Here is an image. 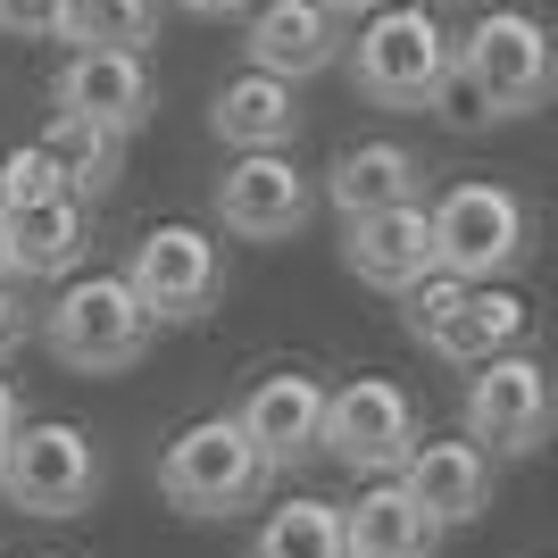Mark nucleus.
<instances>
[{
	"label": "nucleus",
	"instance_id": "f257e3e1",
	"mask_svg": "<svg viewBox=\"0 0 558 558\" xmlns=\"http://www.w3.org/2000/svg\"><path fill=\"white\" fill-rule=\"evenodd\" d=\"M267 484H276V459L258 450V434L242 417L184 425L159 459V492H167V509H184V517H233V509H251Z\"/></svg>",
	"mask_w": 558,
	"mask_h": 558
},
{
	"label": "nucleus",
	"instance_id": "f03ea898",
	"mask_svg": "<svg viewBox=\"0 0 558 558\" xmlns=\"http://www.w3.org/2000/svg\"><path fill=\"white\" fill-rule=\"evenodd\" d=\"M150 301L134 292V276H84L68 283L59 301L43 308V342L59 367L75 375H117V367H134L142 350H150Z\"/></svg>",
	"mask_w": 558,
	"mask_h": 558
},
{
	"label": "nucleus",
	"instance_id": "7ed1b4c3",
	"mask_svg": "<svg viewBox=\"0 0 558 558\" xmlns=\"http://www.w3.org/2000/svg\"><path fill=\"white\" fill-rule=\"evenodd\" d=\"M450 59H459V50H450L434 0H392V9L367 17V34L350 50V75H359V93H367L375 109H425Z\"/></svg>",
	"mask_w": 558,
	"mask_h": 558
},
{
	"label": "nucleus",
	"instance_id": "20e7f679",
	"mask_svg": "<svg viewBox=\"0 0 558 558\" xmlns=\"http://www.w3.org/2000/svg\"><path fill=\"white\" fill-rule=\"evenodd\" d=\"M409 333H417L434 359H450V367H484V359H500V350H517V333H525V301L517 292H500V283H475V276H425L417 292H409Z\"/></svg>",
	"mask_w": 558,
	"mask_h": 558
},
{
	"label": "nucleus",
	"instance_id": "39448f33",
	"mask_svg": "<svg viewBox=\"0 0 558 558\" xmlns=\"http://www.w3.org/2000/svg\"><path fill=\"white\" fill-rule=\"evenodd\" d=\"M0 492H9V509L25 517H84L100 492V450L84 425L68 417H34L17 425V442L0 459Z\"/></svg>",
	"mask_w": 558,
	"mask_h": 558
},
{
	"label": "nucleus",
	"instance_id": "423d86ee",
	"mask_svg": "<svg viewBox=\"0 0 558 558\" xmlns=\"http://www.w3.org/2000/svg\"><path fill=\"white\" fill-rule=\"evenodd\" d=\"M466 434L492 450V459H525V450L550 442L558 425V384L542 359H525V350H500V359H484L475 367V384H466Z\"/></svg>",
	"mask_w": 558,
	"mask_h": 558
},
{
	"label": "nucleus",
	"instance_id": "0eeeda50",
	"mask_svg": "<svg viewBox=\"0 0 558 558\" xmlns=\"http://www.w3.org/2000/svg\"><path fill=\"white\" fill-rule=\"evenodd\" d=\"M434 233H442L450 276L492 283L534 251V209H525V192H509V184H450L442 201H434Z\"/></svg>",
	"mask_w": 558,
	"mask_h": 558
},
{
	"label": "nucleus",
	"instance_id": "6e6552de",
	"mask_svg": "<svg viewBox=\"0 0 558 558\" xmlns=\"http://www.w3.org/2000/svg\"><path fill=\"white\" fill-rule=\"evenodd\" d=\"M417 400L400 392L392 375H350V384H333L326 400V450L350 466V475H392V466H409V450H417Z\"/></svg>",
	"mask_w": 558,
	"mask_h": 558
},
{
	"label": "nucleus",
	"instance_id": "1a4fd4ad",
	"mask_svg": "<svg viewBox=\"0 0 558 558\" xmlns=\"http://www.w3.org/2000/svg\"><path fill=\"white\" fill-rule=\"evenodd\" d=\"M459 59L492 84L500 117H534L558 93V34L542 17H525V9H484L475 34L459 43Z\"/></svg>",
	"mask_w": 558,
	"mask_h": 558
},
{
	"label": "nucleus",
	"instance_id": "9d476101",
	"mask_svg": "<svg viewBox=\"0 0 558 558\" xmlns=\"http://www.w3.org/2000/svg\"><path fill=\"white\" fill-rule=\"evenodd\" d=\"M134 292L150 301V317L159 326H192V317H209L217 283H226V258H217V242L201 226H150L134 242Z\"/></svg>",
	"mask_w": 558,
	"mask_h": 558
},
{
	"label": "nucleus",
	"instance_id": "9b49d317",
	"mask_svg": "<svg viewBox=\"0 0 558 558\" xmlns=\"http://www.w3.org/2000/svg\"><path fill=\"white\" fill-rule=\"evenodd\" d=\"M342 258H350V276H359V283L409 301L425 276H442V233H434V209H425V201H400V209L350 217Z\"/></svg>",
	"mask_w": 558,
	"mask_h": 558
},
{
	"label": "nucleus",
	"instance_id": "f8f14e48",
	"mask_svg": "<svg viewBox=\"0 0 558 558\" xmlns=\"http://www.w3.org/2000/svg\"><path fill=\"white\" fill-rule=\"evenodd\" d=\"M217 217L242 242H292L308 226V175L283 150H242V159L217 175Z\"/></svg>",
	"mask_w": 558,
	"mask_h": 558
},
{
	"label": "nucleus",
	"instance_id": "ddd939ff",
	"mask_svg": "<svg viewBox=\"0 0 558 558\" xmlns=\"http://www.w3.org/2000/svg\"><path fill=\"white\" fill-rule=\"evenodd\" d=\"M333 59H342V9H326V0H258L251 9V68L308 84Z\"/></svg>",
	"mask_w": 558,
	"mask_h": 558
},
{
	"label": "nucleus",
	"instance_id": "4468645a",
	"mask_svg": "<svg viewBox=\"0 0 558 558\" xmlns=\"http://www.w3.org/2000/svg\"><path fill=\"white\" fill-rule=\"evenodd\" d=\"M326 384H317V375H258L251 384V400H242V425H251L258 434V450H267V459H276V475L283 466H301L308 450H326Z\"/></svg>",
	"mask_w": 558,
	"mask_h": 558
},
{
	"label": "nucleus",
	"instance_id": "2eb2a0df",
	"mask_svg": "<svg viewBox=\"0 0 558 558\" xmlns=\"http://www.w3.org/2000/svg\"><path fill=\"white\" fill-rule=\"evenodd\" d=\"M50 109H75V117H100L117 134H134L150 117V68L142 50H75L59 84H50Z\"/></svg>",
	"mask_w": 558,
	"mask_h": 558
},
{
	"label": "nucleus",
	"instance_id": "dca6fc26",
	"mask_svg": "<svg viewBox=\"0 0 558 558\" xmlns=\"http://www.w3.org/2000/svg\"><path fill=\"white\" fill-rule=\"evenodd\" d=\"M342 534H350V558H434V542L450 525L400 475H384L375 492H359V509H342Z\"/></svg>",
	"mask_w": 558,
	"mask_h": 558
},
{
	"label": "nucleus",
	"instance_id": "f3484780",
	"mask_svg": "<svg viewBox=\"0 0 558 558\" xmlns=\"http://www.w3.org/2000/svg\"><path fill=\"white\" fill-rule=\"evenodd\" d=\"M400 484L417 492L442 525H475V517L492 509V450L475 442V434H466V442H417L409 466H400Z\"/></svg>",
	"mask_w": 558,
	"mask_h": 558
},
{
	"label": "nucleus",
	"instance_id": "a211bd4d",
	"mask_svg": "<svg viewBox=\"0 0 558 558\" xmlns=\"http://www.w3.org/2000/svg\"><path fill=\"white\" fill-rule=\"evenodd\" d=\"M9 217V267H17L25 283L34 276H68L75 258H84V233H93V217H84V192H50V201H25V209H0Z\"/></svg>",
	"mask_w": 558,
	"mask_h": 558
},
{
	"label": "nucleus",
	"instance_id": "6ab92c4d",
	"mask_svg": "<svg viewBox=\"0 0 558 558\" xmlns=\"http://www.w3.org/2000/svg\"><path fill=\"white\" fill-rule=\"evenodd\" d=\"M217 142H233V150H283V142L301 134V100H292V75H233V84H217V109H209Z\"/></svg>",
	"mask_w": 558,
	"mask_h": 558
},
{
	"label": "nucleus",
	"instance_id": "aec40b11",
	"mask_svg": "<svg viewBox=\"0 0 558 558\" xmlns=\"http://www.w3.org/2000/svg\"><path fill=\"white\" fill-rule=\"evenodd\" d=\"M417 150H400V142H350L342 159L326 167V201L350 217H375V209H400V201H417Z\"/></svg>",
	"mask_w": 558,
	"mask_h": 558
},
{
	"label": "nucleus",
	"instance_id": "412c9836",
	"mask_svg": "<svg viewBox=\"0 0 558 558\" xmlns=\"http://www.w3.org/2000/svg\"><path fill=\"white\" fill-rule=\"evenodd\" d=\"M251 558H350L342 509L333 500H283V509H267Z\"/></svg>",
	"mask_w": 558,
	"mask_h": 558
},
{
	"label": "nucleus",
	"instance_id": "4be33fe9",
	"mask_svg": "<svg viewBox=\"0 0 558 558\" xmlns=\"http://www.w3.org/2000/svg\"><path fill=\"white\" fill-rule=\"evenodd\" d=\"M117 125H100V117H75V109H50V125H43V150L59 167H68V184L75 192H100L117 175Z\"/></svg>",
	"mask_w": 558,
	"mask_h": 558
},
{
	"label": "nucleus",
	"instance_id": "5701e85b",
	"mask_svg": "<svg viewBox=\"0 0 558 558\" xmlns=\"http://www.w3.org/2000/svg\"><path fill=\"white\" fill-rule=\"evenodd\" d=\"M150 25H159V0H68L59 43H75V50H142Z\"/></svg>",
	"mask_w": 558,
	"mask_h": 558
},
{
	"label": "nucleus",
	"instance_id": "b1692460",
	"mask_svg": "<svg viewBox=\"0 0 558 558\" xmlns=\"http://www.w3.org/2000/svg\"><path fill=\"white\" fill-rule=\"evenodd\" d=\"M425 109L442 117V125H459V134H475V125H492V117H500V100H492V84H484L475 68H466V59H450Z\"/></svg>",
	"mask_w": 558,
	"mask_h": 558
},
{
	"label": "nucleus",
	"instance_id": "393cba45",
	"mask_svg": "<svg viewBox=\"0 0 558 558\" xmlns=\"http://www.w3.org/2000/svg\"><path fill=\"white\" fill-rule=\"evenodd\" d=\"M50 192H68V167L50 159L43 142H25L0 159V209H25V201H50Z\"/></svg>",
	"mask_w": 558,
	"mask_h": 558
},
{
	"label": "nucleus",
	"instance_id": "a878e982",
	"mask_svg": "<svg viewBox=\"0 0 558 558\" xmlns=\"http://www.w3.org/2000/svg\"><path fill=\"white\" fill-rule=\"evenodd\" d=\"M34 333H43V308L25 301V276H0V359L25 350Z\"/></svg>",
	"mask_w": 558,
	"mask_h": 558
},
{
	"label": "nucleus",
	"instance_id": "bb28decb",
	"mask_svg": "<svg viewBox=\"0 0 558 558\" xmlns=\"http://www.w3.org/2000/svg\"><path fill=\"white\" fill-rule=\"evenodd\" d=\"M68 17V0H0V34H17V43H50Z\"/></svg>",
	"mask_w": 558,
	"mask_h": 558
},
{
	"label": "nucleus",
	"instance_id": "cd10ccee",
	"mask_svg": "<svg viewBox=\"0 0 558 558\" xmlns=\"http://www.w3.org/2000/svg\"><path fill=\"white\" fill-rule=\"evenodd\" d=\"M17 392H9V375H0V459H9V442H17Z\"/></svg>",
	"mask_w": 558,
	"mask_h": 558
},
{
	"label": "nucleus",
	"instance_id": "c85d7f7f",
	"mask_svg": "<svg viewBox=\"0 0 558 558\" xmlns=\"http://www.w3.org/2000/svg\"><path fill=\"white\" fill-rule=\"evenodd\" d=\"M175 9H192V17H233V9H251V0H175Z\"/></svg>",
	"mask_w": 558,
	"mask_h": 558
},
{
	"label": "nucleus",
	"instance_id": "c756f323",
	"mask_svg": "<svg viewBox=\"0 0 558 558\" xmlns=\"http://www.w3.org/2000/svg\"><path fill=\"white\" fill-rule=\"evenodd\" d=\"M326 9H342V17H375V9H392V0H326Z\"/></svg>",
	"mask_w": 558,
	"mask_h": 558
},
{
	"label": "nucleus",
	"instance_id": "7c9ffc66",
	"mask_svg": "<svg viewBox=\"0 0 558 558\" xmlns=\"http://www.w3.org/2000/svg\"><path fill=\"white\" fill-rule=\"evenodd\" d=\"M0 276H17V267H9V217H0Z\"/></svg>",
	"mask_w": 558,
	"mask_h": 558
},
{
	"label": "nucleus",
	"instance_id": "2f4dec72",
	"mask_svg": "<svg viewBox=\"0 0 558 558\" xmlns=\"http://www.w3.org/2000/svg\"><path fill=\"white\" fill-rule=\"evenodd\" d=\"M25 558H68V550H25Z\"/></svg>",
	"mask_w": 558,
	"mask_h": 558
}]
</instances>
